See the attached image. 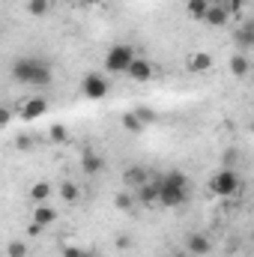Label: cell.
I'll return each mask as SVG.
<instances>
[{"label": "cell", "mask_w": 254, "mask_h": 257, "mask_svg": "<svg viewBox=\"0 0 254 257\" xmlns=\"http://www.w3.org/2000/svg\"><path fill=\"white\" fill-rule=\"evenodd\" d=\"M150 180L159 189V206L162 209H183L191 197L189 177L183 171H168V174H150Z\"/></svg>", "instance_id": "6da1fadb"}, {"label": "cell", "mask_w": 254, "mask_h": 257, "mask_svg": "<svg viewBox=\"0 0 254 257\" xmlns=\"http://www.w3.org/2000/svg\"><path fill=\"white\" fill-rule=\"evenodd\" d=\"M12 81L24 84V87H48L54 81V69L42 57H18L12 63Z\"/></svg>", "instance_id": "7a4b0ae2"}, {"label": "cell", "mask_w": 254, "mask_h": 257, "mask_svg": "<svg viewBox=\"0 0 254 257\" xmlns=\"http://www.w3.org/2000/svg\"><path fill=\"white\" fill-rule=\"evenodd\" d=\"M206 192L212 197H221V200H230L242 192V177L236 168H221L218 174H212V180L206 183Z\"/></svg>", "instance_id": "3957f363"}, {"label": "cell", "mask_w": 254, "mask_h": 257, "mask_svg": "<svg viewBox=\"0 0 254 257\" xmlns=\"http://www.w3.org/2000/svg\"><path fill=\"white\" fill-rule=\"evenodd\" d=\"M138 57V51L129 45V42H114L108 51H105V69L111 75H126L129 63Z\"/></svg>", "instance_id": "277c9868"}, {"label": "cell", "mask_w": 254, "mask_h": 257, "mask_svg": "<svg viewBox=\"0 0 254 257\" xmlns=\"http://www.w3.org/2000/svg\"><path fill=\"white\" fill-rule=\"evenodd\" d=\"M81 93H84V99H90V102H102V99L111 93V81H108L102 72H87V75L81 78Z\"/></svg>", "instance_id": "5b68a950"}, {"label": "cell", "mask_w": 254, "mask_h": 257, "mask_svg": "<svg viewBox=\"0 0 254 257\" xmlns=\"http://www.w3.org/2000/svg\"><path fill=\"white\" fill-rule=\"evenodd\" d=\"M45 114H48V99H45V96H30V99H24L21 108L15 111V120H21V123H36V120H42Z\"/></svg>", "instance_id": "8992f818"}, {"label": "cell", "mask_w": 254, "mask_h": 257, "mask_svg": "<svg viewBox=\"0 0 254 257\" xmlns=\"http://www.w3.org/2000/svg\"><path fill=\"white\" fill-rule=\"evenodd\" d=\"M54 221H57V209H54V206H48V203H36L33 218H30V233L36 236V233H42L45 227H51Z\"/></svg>", "instance_id": "52a82bcc"}, {"label": "cell", "mask_w": 254, "mask_h": 257, "mask_svg": "<svg viewBox=\"0 0 254 257\" xmlns=\"http://www.w3.org/2000/svg\"><path fill=\"white\" fill-rule=\"evenodd\" d=\"M129 81H135V84H150L153 81V75H156V66L150 63L147 57H135L126 69Z\"/></svg>", "instance_id": "ba28073f"}, {"label": "cell", "mask_w": 254, "mask_h": 257, "mask_svg": "<svg viewBox=\"0 0 254 257\" xmlns=\"http://www.w3.org/2000/svg\"><path fill=\"white\" fill-rule=\"evenodd\" d=\"M200 21H203L206 27H224V24H230V12L224 9L221 0H212V3L206 6V12H203Z\"/></svg>", "instance_id": "9c48e42d"}, {"label": "cell", "mask_w": 254, "mask_h": 257, "mask_svg": "<svg viewBox=\"0 0 254 257\" xmlns=\"http://www.w3.org/2000/svg\"><path fill=\"white\" fill-rule=\"evenodd\" d=\"M183 251H186L189 257H206L209 251H212V239H209L206 233H189Z\"/></svg>", "instance_id": "30bf717a"}, {"label": "cell", "mask_w": 254, "mask_h": 257, "mask_svg": "<svg viewBox=\"0 0 254 257\" xmlns=\"http://www.w3.org/2000/svg\"><path fill=\"white\" fill-rule=\"evenodd\" d=\"M150 174H153V171H147V168H141V165H129L126 171H123V189L135 192V189L147 186V183H150Z\"/></svg>", "instance_id": "8fae6325"}, {"label": "cell", "mask_w": 254, "mask_h": 257, "mask_svg": "<svg viewBox=\"0 0 254 257\" xmlns=\"http://www.w3.org/2000/svg\"><path fill=\"white\" fill-rule=\"evenodd\" d=\"M135 206H141V209H159V189H156L153 180L147 186L135 189Z\"/></svg>", "instance_id": "7c38bea8"}, {"label": "cell", "mask_w": 254, "mask_h": 257, "mask_svg": "<svg viewBox=\"0 0 254 257\" xmlns=\"http://www.w3.org/2000/svg\"><path fill=\"white\" fill-rule=\"evenodd\" d=\"M81 171H84V177H99V174L105 171V159H102V153H96V150H84V156H81Z\"/></svg>", "instance_id": "4fadbf2b"}, {"label": "cell", "mask_w": 254, "mask_h": 257, "mask_svg": "<svg viewBox=\"0 0 254 257\" xmlns=\"http://www.w3.org/2000/svg\"><path fill=\"white\" fill-rule=\"evenodd\" d=\"M186 69H189L191 75L209 72V69H212V54H209V51H191L189 57H186Z\"/></svg>", "instance_id": "5bb4252c"}, {"label": "cell", "mask_w": 254, "mask_h": 257, "mask_svg": "<svg viewBox=\"0 0 254 257\" xmlns=\"http://www.w3.org/2000/svg\"><path fill=\"white\" fill-rule=\"evenodd\" d=\"M57 194H60V200L69 203V206H75V203L81 200V189H78V183H72V180H63V183L57 186Z\"/></svg>", "instance_id": "9a60e30c"}, {"label": "cell", "mask_w": 254, "mask_h": 257, "mask_svg": "<svg viewBox=\"0 0 254 257\" xmlns=\"http://www.w3.org/2000/svg\"><path fill=\"white\" fill-rule=\"evenodd\" d=\"M236 42H239L242 51H251L254 48V24L251 21H242V24L236 27Z\"/></svg>", "instance_id": "2e32d148"}, {"label": "cell", "mask_w": 254, "mask_h": 257, "mask_svg": "<svg viewBox=\"0 0 254 257\" xmlns=\"http://www.w3.org/2000/svg\"><path fill=\"white\" fill-rule=\"evenodd\" d=\"M51 194H54V189H51V183H45V180H39V183L30 186V200H33V203H48Z\"/></svg>", "instance_id": "e0dca14e"}, {"label": "cell", "mask_w": 254, "mask_h": 257, "mask_svg": "<svg viewBox=\"0 0 254 257\" xmlns=\"http://www.w3.org/2000/svg\"><path fill=\"white\" fill-rule=\"evenodd\" d=\"M27 15L30 18H45L48 12H51V0H27Z\"/></svg>", "instance_id": "ac0fdd59"}, {"label": "cell", "mask_w": 254, "mask_h": 257, "mask_svg": "<svg viewBox=\"0 0 254 257\" xmlns=\"http://www.w3.org/2000/svg\"><path fill=\"white\" fill-rule=\"evenodd\" d=\"M248 69H251V63H248L245 54H233V57H230V75H233V78H245Z\"/></svg>", "instance_id": "d6986e66"}, {"label": "cell", "mask_w": 254, "mask_h": 257, "mask_svg": "<svg viewBox=\"0 0 254 257\" xmlns=\"http://www.w3.org/2000/svg\"><path fill=\"white\" fill-rule=\"evenodd\" d=\"M3 257H30V245L24 239H12V242H6Z\"/></svg>", "instance_id": "ffe728a7"}, {"label": "cell", "mask_w": 254, "mask_h": 257, "mask_svg": "<svg viewBox=\"0 0 254 257\" xmlns=\"http://www.w3.org/2000/svg\"><path fill=\"white\" fill-rule=\"evenodd\" d=\"M114 206L120 209V212H132L135 209V192H129V189H123V192L114 197Z\"/></svg>", "instance_id": "44dd1931"}, {"label": "cell", "mask_w": 254, "mask_h": 257, "mask_svg": "<svg viewBox=\"0 0 254 257\" xmlns=\"http://www.w3.org/2000/svg\"><path fill=\"white\" fill-rule=\"evenodd\" d=\"M135 117H138V120H141L144 126H153V123L159 120V114H156V111H153L150 105H135Z\"/></svg>", "instance_id": "7402d4cb"}, {"label": "cell", "mask_w": 254, "mask_h": 257, "mask_svg": "<svg viewBox=\"0 0 254 257\" xmlns=\"http://www.w3.org/2000/svg\"><path fill=\"white\" fill-rule=\"evenodd\" d=\"M120 123H123V128H126L129 135H141V132H144V123H141V120H138V117H135V111H129V114H123V120H120Z\"/></svg>", "instance_id": "603a6c76"}, {"label": "cell", "mask_w": 254, "mask_h": 257, "mask_svg": "<svg viewBox=\"0 0 254 257\" xmlns=\"http://www.w3.org/2000/svg\"><path fill=\"white\" fill-rule=\"evenodd\" d=\"M209 3H212V0H189V3H186V12H189V18H197V21H200Z\"/></svg>", "instance_id": "cb8c5ba5"}, {"label": "cell", "mask_w": 254, "mask_h": 257, "mask_svg": "<svg viewBox=\"0 0 254 257\" xmlns=\"http://www.w3.org/2000/svg\"><path fill=\"white\" fill-rule=\"evenodd\" d=\"M48 141H51V144H66V141H69V128H66L63 123H54V126L48 128Z\"/></svg>", "instance_id": "d4e9b609"}, {"label": "cell", "mask_w": 254, "mask_h": 257, "mask_svg": "<svg viewBox=\"0 0 254 257\" xmlns=\"http://www.w3.org/2000/svg\"><path fill=\"white\" fill-rule=\"evenodd\" d=\"M15 150H18V153H30V150H33V135H27V132L18 135V138H15Z\"/></svg>", "instance_id": "484cf974"}, {"label": "cell", "mask_w": 254, "mask_h": 257, "mask_svg": "<svg viewBox=\"0 0 254 257\" xmlns=\"http://www.w3.org/2000/svg\"><path fill=\"white\" fill-rule=\"evenodd\" d=\"M221 3H224V9H227L230 18H233V15H242V12H245V3H248V0H221Z\"/></svg>", "instance_id": "4316f807"}, {"label": "cell", "mask_w": 254, "mask_h": 257, "mask_svg": "<svg viewBox=\"0 0 254 257\" xmlns=\"http://www.w3.org/2000/svg\"><path fill=\"white\" fill-rule=\"evenodd\" d=\"M12 120H15V111H12L9 105H0V132L12 126Z\"/></svg>", "instance_id": "83f0119b"}, {"label": "cell", "mask_w": 254, "mask_h": 257, "mask_svg": "<svg viewBox=\"0 0 254 257\" xmlns=\"http://www.w3.org/2000/svg\"><path fill=\"white\" fill-rule=\"evenodd\" d=\"M87 254V248H81V245H63V257H84Z\"/></svg>", "instance_id": "f1b7e54d"}, {"label": "cell", "mask_w": 254, "mask_h": 257, "mask_svg": "<svg viewBox=\"0 0 254 257\" xmlns=\"http://www.w3.org/2000/svg\"><path fill=\"white\" fill-rule=\"evenodd\" d=\"M129 248H132V236H126V233L117 236V251H129Z\"/></svg>", "instance_id": "f546056e"}, {"label": "cell", "mask_w": 254, "mask_h": 257, "mask_svg": "<svg viewBox=\"0 0 254 257\" xmlns=\"http://www.w3.org/2000/svg\"><path fill=\"white\" fill-rule=\"evenodd\" d=\"M75 3H78V6H84V9H90V6H96L99 0H75Z\"/></svg>", "instance_id": "4dcf8cb0"}, {"label": "cell", "mask_w": 254, "mask_h": 257, "mask_svg": "<svg viewBox=\"0 0 254 257\" xmlns=\"http://www.w3.org/2000/svg\"><path fill=\"white\" fill-rule=\"evenodd\" d=\"M177 257H189V254H186V251H180V254H177Z\"/></svg>", "instance_id": "1f68e13d"}, {"label": "cell", "mask_w": 254, "mask_h": 257, "mask_svg": "<svg viewBox=\"0 0 254 257\" xmlns=\"http://www.w3.org/2000/svg\"><path fill=\"white\" fill-rule=\"evenodd\" d=\"M84 257H96V254H93V251H87V254H84Z\"/></svg>", "instance_id": "d6a6232c"}]
</instances>
